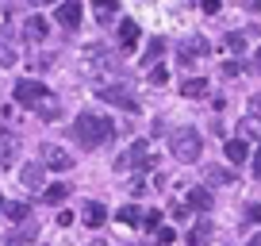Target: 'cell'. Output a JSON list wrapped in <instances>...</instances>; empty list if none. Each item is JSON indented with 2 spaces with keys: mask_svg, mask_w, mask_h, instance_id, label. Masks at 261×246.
Returning a JSON list of instances; mask_svg holds the SVG:
<instances>
[{
  "mask_svg": "<svg viewBox=\"0 0 261 246\" xmlns=\"http://www.w3.org/2000/svg\"><path fill=\"white\" fill-rule=\"evenodd\" d=\"M73 139L81 142V146H100V142L112 139V119L108 115H96V112H81L73 119Z\"/></svg>",
  "mask_w": 261,
  "mask_h": 246,
  "instance_id": "1",
  "label": "cell"
},
{
  "mask_svg": "<svg viewBox=\"0 0 261 246\" xmlns=\"http://www.w3.org/2000/svg\"><path fill=\"white\" fill-rule=\"evenodd\" d=\"M169 154L177 162H196L200 158V135H196V127H173L169 131Z\"/></svg>",
  "mask_w": 261,
  "mask_h": 246,
  "instance_id": "2",
  "label": "cell"
},
{
  "mask_svg": "<svg viewBox=\"0 0 261 246\" xmlns=\"http://www.w3.org/2000/svg\"><path fill=\"white\" fill-rule=\"evenodd\" d=\"M100 100H108V104L112 108H123V112H139V100L130 96V89L127 85H104V89H100Z\"/></svg>",
  "mask_w": 261,
  "mask_h": 246,
  "instance_id": "3",
  "label": "cell"
},
{
  "mask_svg": "<svg viewBox=\"0 0 261 246\" xmlns=\"http://www.w3.org/2000/svg\"><path fill=\"white\" fill-rule=\"evenodd\" d=\"M142 165H150V154H146V142H130L127 150H123L119 158H115V169H142Z\"/></svg>",
  "mask_w": 261,
  "mask_h": 246,
  "instance_id": "4",
  "label": "cell"
},
{
  "mask_svg": "<svg viewBox=\"0 0 261 246\" xmlns=\"http://www.w3.org/2000/svg\"><path fill=\"white\" fill-rule=\"evenodd\" d=\"M46 96H50V89H46L42 81H19V85H16V100H19L23 108H35L39 100H46Z\"/></svg>",
  "mask_w": 261,
  "mask_h": 246,
  "instance_id": "5",
  "label": "cell"
},
{
  "mask_svg": "<svg viewBox=\"0 0 261 246\" xmlns=\"http://www.w3.org/2000/svg\"><path fill=\"white\" fill-rule=\"evenodd\" d=\"M35 238H39V219H23L8 238H4V246H31Z\"/></svg>",
  "mask_w": 261,
  "mask_h": 246,
  "instance_id": "6",
  "label": "cell"
},
{
  "mask_svg": "<svg viewBox=\"0 0 261 246\" xmlns=\"http://www.w3.org/2000/svg\"><path fill=\"white\" fill-rule=\"evenodd\" d=\"M177 54H180V62H185V66H192V58H204L207 54V42L200 39V35H192V39H185L177 46Z\"/></svg>",
  "mask_w": 261,
  "mask_h": 246,
  "instance_id": "7",
  "label": "cell"
},
{
  "mask_svg": "<svg viewBox=\"0 0 261 246\" xmlns=\"http://www.w3.org/2000/svg\"><path fill=\"white\" fill-rule=\"evenodd\" d=\"M42 177H46V165H42V162H31V165H23V169H19V181H23V189H31V192H39V189H42Z\"/></svg>",
  "mask_w": 261,
  "mask_h": 246,
  "instance_id": "8",
  "label": "cell"
},
{
  "mask_svg": "<svg viewBox=\"0 0 261 246\" xmlns=\"http://www.w3.org/2000/svg\"><path fill=\"white\" fill-rule=\"evenodd\" d=\"M188 212H212V204H215V196H212V189H204V185H196L192 192H188Z\"/></svg>",
  "mask_w": 261,
  "mask_h": 246,
  "instance_id": "9",
  "label": "cell"
},
{
  "mask_svg": "<svg viewBox=\"0 0 261 246\" xmlns=\"http://www.w3.org/2000/svg\"><path fill=\"white\" fill-rule=\"evenodd\" d=\"M16 154H19V135L0 127V162L12 165V162H16Z\"/></svg>",
  "mask_w": 261,
  "mask_h": 246,
  "instance_id": "10",
  "label": "cell"
},
{
  "mask_svg": "<svg viewBox=\"0 0 261 246\" xmlns=\"http://www.w3.org/2000/svg\"><path fill=\"white\" fill-rule=\"evenodd\" d=\"M42 165H46V169H69L73 158L65 154L62 146H42Z\"/></svg>",
  "mask_w": 261,
  "mask_h": 246,
  "instance_id": "11",
  "label": "cell"
},
{
  "mask_svg": "<svg viewBox=\"0 0 261 246\" xmlns=\"http://www.w3.org/2000/svg\"><path fill=\"white\" fill-rule=\"evenodd\" d=\"M58 23L73 31V27L81 23V4H77V0H62V4H58Z\"/></svg>",
  "mask_w": 261,
  "mask_h": 246,
  "instance_id": "12",
  "label": "cell"
},
{
  "mask_svg": "<svg viewBox=\"0 0 261 246\" xmlns=\"http://www.w3.org/2000/svg\"><path fill=\"white\" fill-rule=\"evenodd\" d=\"M46 31H50V23H46L42 16H31V19L23 23V39H27V42H42V39H46Z\"/></svg>",
  "mask_w": 261,
  "mask_h": 246,
  "instance_id": "13",
  "label": "cell"
},
{
  "mask_svg": "<svg viewBox=\"0 0 261 246\" xmlns=\"http://www.w3.org/2000/svg\"><path fill=\"white\" fill-rule=\"evenodd\" d=\"M223 154H227L230 165H242L246 158H250V146H246V139H230L227 146H223Z\"/></svg>",
  "mask_w": 261,
  "mask_h": 246,
  "instance_id": "14",
  "label": "cell"
},
{
  "mask_svg": "<svg viewBox=\"0 0 261 246\" xmlns=\"http://www.w3.org/2000/svg\"><path fill=\"white\" fill-rule=\"evenodd\" d=\"M85 223H89V227H100V223H104L108 219V208L104 204H100V200H89V204H85Z\"/></svg>",
  "mask_w": 261,
  "mask_h": 246,
  "instance_id": "15",
  "label": "cell"
},
{
  "mask_svg": "<svg viewBox=\"0 0 261 246\" xmlns=\"http://www.w3.org/2000/svg\"><path fill=\"white\" fill-rule=\"evenodd\" d=\"M212 238V219H200L192 231H188V246H204Z\"/></svg>",
  "mask_w": 261,
  "mask_h": 246,
  "instance_id": "16",
  "label": "cell"
},
{
  "mask_svg": "<svg viewBox=\"0 0 261 246\" xmlns=\"http://www.w3.org/2000/svg\"><path fill=\"white\" fill-rule=\"evenodd\" d=\"M115 219H119L123 227H139V223H142V208H135V204H123L119 212H115Z\"/></svg>",
  "mask_w": 261,
  "mask_h": 246,
  "instance_id": "17",
  "label": "cell"
},
{
  "mask_svg": "<svg viewBox=\"0 0 261 246\" xmlns=\"http://www.w3.org/2000/svg\"><path fill=\"white\" fill-rule=\"evenodd\" d=\"M139 42V23L135 19H123L119 23V46H135Z\"/></svg>",
  "mask_w": 261,
  "mask_h": 246,
  "instance_id": "18",
  "label": "cell"
},
{
  "mask_svg": "<svg viewBox=\"0 0 261 246\" xmlns=\"http://www.w3.org/2000/svg\"><path fill=\"white\" fill-rule=\"evenodd\" d=\"M207 185H234V173L230 169H223V165H207Z\"/></svg>",
  "mask_w": 261,
  "mask_h": 246,
  "instance_id": "19",
  "label": "cell"
},
{
  "mask_svg": "<svg viewBox=\"0 0 261 246\" xmlns=\"http://www.w3.org/2000/svg\"><path fill=\"white\" fill-rule=\"evenodd\" d=\"M180 92H185L188 100H200L207 92V81H204V77H192V81H185V89H180Z\"/></svg>",
  "mask_w": 261,
  "mask_h": 246,
  "instance_id": "20",
  "label": "cell"
},
{
  "mask_svg": "<svg viewBox=\"0 0 261 246\" xmlns=\"http://www.w3.org/2000/svg\"><path fill=\"white\" fill-rule=\"evenodd\" d=\"M65 196H69V185H50V189L42 192V200H46V204H62Z\"/></svg>",
  "mask_w": 261,
  "mask_h": 246,
  "instance_id": "21",
  "label": "cell"
},
{
  "mask_svg": "<svg viewBox=\"0 0 261 246\" xmlns=\"http://www.w3.org/2000/svg\"><path fill=\"white\" fill-rule=\"evenodd\" d=\"M35 112H39L42 119H58V100H54V96L39 100V104H35Z\"/></svg>",
  "mask_w": 261,
  "mask_h": 246,
  "instance_id": "22",
  "label": "cell"
},
{
  "mask_svg": "<svg viewBox=\"0 0 261 246\" xmlns=\"http://www.w3.org/2000/svg\"><path fill=\"white\" fill-rule=\"evenodd\" d=\"M4 212H8V219H12V223H23V219H31V208H27V204H8Z\"/></svg>",
  "mask_w": 261,
  "mask_h": 246,
  "instance_id": "23",
  "label": "cell"
},
{
  "mask_svg": "<svg viewBox=\"0 0 261 246\" xmlns=\"http://www.w3.org/2000/svg\"><path fill=\"white\" fill-rule=\"evenodd\" d=\"M92 4H96V19H100V23H104L115 8H119V0H92Z\"/></svg>",
  "mask_w": 261,
  "mask_h": 246,
  "instance_id": "24",
  "label": "cell"
},
{
  "mask_svg": "<svg viewBox=\"0 0 261 246\" xmlns=\"http://www.w3.org/2000/svg\"><path fill=\"white\" fill-rule=\"evenodd\" d=\"M242 135H246V139H261V119L246 115V119H242Z\"/></svg>",
  "mask_w": 261,
  "mask_h": 246,
  "instance_id": "25",
  "label": "cell"
},
{
  "mask_svg": "<svg viewBox=\"0 0 261 246\" xmlns=\"http://www.w3.org/2000/svg\"><path fill=\"white\" fill-rule=\"evenodd\" d=\"M223 42H227V50H234V54H238V50H246V35L242 31H230Z\"/></svg>",
  "mask_w": 261,
  "mask_h": 246,
  "instance_id": "26",
  "label": "cell"
},
{
  "mask_svg": "<svg viewBox=\"0 0 261 246\" xmlns=\"http://www.w3.org/2000/svg\"><path fill=\"white\" fill-rule=\"evenodd\" d=\"M0 66H16V50H12L4 39H0Z\"/></svg>",
  "mask_w": 261,
  "mask_h": 246,
  "instance_id": "27",
  "label": "cell"
},
{
  "mask_svg": "<svg viewBox=\"0 0 261 246\" xmlns=\"http://www.w3.org/2000/svg\"><path fill=\"white\" fill-rule=\"evenodd\" d=\"M142 227L158 231V227H162V212H142Z\"/></svg>",
  "mask_w": 261,
  "mask_h": 246,
  "instance_id": "28",
  "label": "cell"
},
{
  "mask_svg": "<svg viewBox=\"0 0 261 246\" xmlns=\"http://www.w3.org/2000/svg\"><path fill=\"white\" fill-rule=\"evenodd\" d=\"M162 46H165V42H162V39H154V42H150V50H146V58H142V62L150 66V62H154V58L162 54Z\"/></svg>",
  "mask_w": 261,
  "mask_h": 246,
  "instance_id": "29",
  "label": "cell"
},
{
  "mask_svg": "<svg viewBox=\"0 0 261 246\" xmlns=\"http://www.w3.org/2000/svg\"><path fill=\"white\" fill-rule=\"evenodd\" d=\"M173 238H177V235H173V227H158V246H169Z\"/></svg>",
  "mask_w": 261,
  "mask_h": 246,
  "instance_id": "30",
  "label": "cell"
},
{
  "mask_svg": "<svg viewBox=\"0 0 261 246\" xmlns=\"http://www.w3.org/2000/svg\"><path fill=\"white\" fill-rule=\"evenodd\" d=\"M150 81H154V85H165V81H169V73H165L162 66H154V69H150Z\"/></svg>",
  "mask_w": 261,
  "mask_h": 246,
  "instance_id": "31",
  "label": "cell"
},
{
  "mask_svg": "<svg viewBox=\"0 0 261 246\" xmlns=\"http://www.w3.org/2000/svg\"><path fill=\"white\" fill-rule=\"evenodd\" d=\"M246 223H261V204H250V208H246Z\"/></svg>",
  "mask_w": 261,
  "mask_h": 246,
  "instance_id": "32",
  "label": "cell"
},
{
  "mask_svg": "<svg viewBox=\"0 0 261 246\" xmlns=\"http://www.w3.org/2000/svg\"><path fill=\"white\" fill-rule=\"evenodd\" d=\"M242 73V66H238V62H227V66H223V77H238Z\"/></svg>",
  "mask_w": 261,
  "mask_h": 246,
  "instance_id": "33",
  "label": "cell"
},
{
  "mask_svg": "<svg viewBox=\"0 0 261 246\" xmlns=\"http://www.w3.org/2000/svg\"><path fill=\"white\" fill-rule=\"evenodd\" d=\"M253 177H257V181H261V146H257V150H253Z\"/></svg>",
  "mask_w": 261,
  "mask_h": 246,
  "instance_id": "34",
  "label": "cell"
},
{
  "mask_svg": "<svg viewBox=\"0 0 261 246\" xmlns=\"http://www.w3.org/2000/svg\"><path fill=\"white\" fill-rule=\"evenodd\" d=\"M238 4H242L246 12H257V8H261V0H238Z\"/></svg>",
  "mask_w": 261,
  "mask_h": 246,
  "instance_id": "35",
  "label": "cell"
},
{
  "mask_svg": "<svg viewBox=\"0 0 261 246\" xmlns=\"http://www.w3.org/2000/svg\"><path fill=\"white\" fill-rule=\"evenodd\" d=\"M204 12H207V16H215V12H219V0H204Z\"/></svg>",
  "mask_w": 261,
  "mask_h": 246,
  "instance_id": "36",
  "label": "cell"
},
{
  "mask_svg": "<svg viewBox=\"0 0 261 246\" xmlns=\"http://www.w3.org/2000/svg\"><path fill=\"white\" fill-rule=\"evenodd\" d=\"M246 246H261V235H253V238H250V242H246Z\"/></svg>",
  "mask_w": 261,
  "mask_h": 246,
  "instance_id": "37",
  "label": "cell"
},
{
  "mask_svg": "<svg viewBox=\"0 0 261 246\" xmlns=\"http://www.w3.org/2000/svg\"><path fill=\"white\" fill-rule=\"evenodd\" d=\"M4 208H8V200H4V196H0V215H4Z\"/></svg>",
  "mask_w": 261,
  "mask_h": 246,
  "instance_id": "38",
  "label": "cell"
},
{
  "mask_svg": "<svg viewBox=\"0 0 261 246\" xmlns=\"http://www.w3.org/2000/svg\"><path fill=\"white\" fill-rule=\"evenodd\" d=\"M35 4H54V0H35Z\"/></svg>",
  "mask_w": 261,
  "mask_h": 246,
  "instance_id": "39",
  "label": "cell"
},
{
  "mask_svg": "<svg viewBox=\"0 0 261 246\" xmlns=\"http://www.w3.org/2000/svg\"><path fill=\"white\" fill-rule=\"evenodd\" d=\"M253 108H261V96H257V100H253Z\"/></svg>",
  "mask_w": 261,
  "mask_h": 246,
  "instance_id": "40",
  "label": "cell"
},
{
  "mask_svg": "<svg viewBox=\"0 0 261 246\" xmlns=\"http://www.w3.org/2000/svg\"><path fill=\"white\" fill-rule=\"evenodd\" d=\"M31 4H35V0H31Z\"/></svg>",
  "mask_w": 261,
  "mask_h": 246,
  "instance_id": "41",
  "label": "cell"
}]
</instances>
